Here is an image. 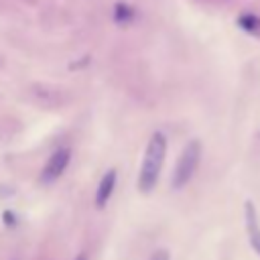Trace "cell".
Listing matches in <instances>:
<instances>
[{"mask_svg":"<svg viewBox=\"0 0 260 260\" xmlns=\"http://www.w3.org/2000/svg\"><path fill=\"white\" fill-rule=\"evenodd\" d=\"M165 154H167V138L162 132H154L146 144L144 158H142L140 173H138V191L140 193H150L156 187L160 169L165 162Z\"/></svg>","mask_w":260,"mask_h":260,"instance_id":"cell-1","label":"cell"},{"mask_svg":"<svg viewBox=\"0 0 260 260\" xmlns=\"http://www.w3.org/2000/svg\"><path fill=\"white\" fill-rule=\"evenodd\" d=\"M199 160H201V142L199 140L187 142V146L183 148V152H181V156L175 165L173 177H171L173 189H183L193 179V175L199 167Z\"/></svg>","mask_w":260,"mask_h":260,"instance_id":"cell-2","label":"cell"},{"mask_svg":"<svg viewBox=\"0 0 260 260\" xmlns=\"http://www.w3.org/2000/svg\"><path fill=\"white\" fill-rule=\"evenodd\" d=\"M69 158H71V150H69V148H59V150H55V152L49 156V160L45 162L43 171H41V181H43V183H53V181H57V179L63 175V171L67 169Z\"/></svg>","mask_w":260,"mask_h":260,"instance_id":"cell-3","label":"cell"},{"mask_svg":"<svg viewBox=\"0 0 260 260\" xmlns=\"http://www.w3.org/2000/svg\"><path fill=\"white\" fill-rule=\"evenodd\" d=\"M244 219H246V234H248V242L252 246V250L260 256V223H258V215H256V207L252 201L244 203Z\"/></svg>","mask_w":260,"mask_h":260,"instance_id":"cell-4","label":"cell"},{"mask_svg":"<svg viewBox=\"0 0 260 260\" xmlns=\"http://www.w3.org/2000/svg\"><path fill=\"white\" fill-rule=\"evenodd\" d=\"M116 171L114 169H110L104 177H102V181H100V185H98V191H95V205L98 207H104L108 201H110V197H112V193H114V189H116Z\"/></svg>","mask_w":260,"mask_h":260,"instance_id":"cell-5","label":"cell"},{"mask_svg":"<svg viewBox=\"0 0 260 260\" xmlns=\"http://www.w3.org/2000/svg\"><path fill=\"white\" fill-rule=\"evenodd\" d=\"M114 18H116V22H120V24L130 22V20H132V8L126 6V4H116V8H114Z\"/></svg>","mask_w":260,"mask_h":260,"instance_id":"cell-6","label":"cell"},{"mask_svg":"<svg viewBox=\"0 0 260 260\" xmlns=\"http://www.w3.org/2000/svg\"><path fill=\"white\" fill-rule=\"evenodd\" d=\"M240 24L246 28V30H256L258 28V20H256V16H250V14H244L242 18H240Z\"/></svg>","mask_w":260,"mask_h":260,"instance_id":"cell-7","label":"cell"},{"mask_svg":"<svg viewBox=\"0 0 260 260\" xmlns=\"http://www.w3.org/2000/svg\"><path fill=\"white\" fill-rule=\"evenodd\" d=\"M148 260H169V252L167 250H156Z\"/></svg>","mask_w":260,"mask_h":260,"instance_id":"cell-8","label":"cell"},{"mask_svg":"<svg viewBox=\"0 0 260 260\" xmlns=\"http://www.w3.org/2000/svg\"><path fill=\"white\" fill-rule=\"evenodd\" d=\"M77 260H85V258H81V256H79V258H77Z\"/></svg>","mask_w":260,"mask_h":260,"instance_id":"cell-9","label":"cell"}]
</instances>
